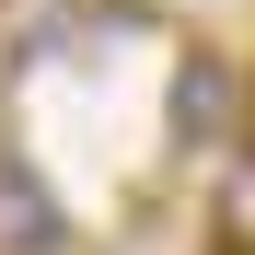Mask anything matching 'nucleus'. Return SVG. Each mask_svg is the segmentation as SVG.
Segmentation results:
<instances>
[{
    "instance_id": "nucleus-1",
    "label": "nucleus",
    "mask_w": 255,
    "mask_h": 255,
    "mask_svg": "<svg viewBox=\"0 0 255 255\" xmlns=\"http://www.w3.org/2000/svg\"><path fill=\"white\" fill-rule=\"evenodd\" d=\"M162 128H174L186 162H221V151L244 139V81H232V58L186 47V58H174V93H162Z\"/></svg>"
},
{
    "instance_id": "nucleus-2",
    "label": "nucleus",
    "mask_w": 255,
    "mask_h": 255,
    "mask_svg": "<svg viewBox=\"0 0 255 255\" xmlns=\"http://www.w3.org/2000/svg\"><path fill=\"white\" fill-rule=\"evenodd\" d=\"M0 221H12V255H70V209L35 186L12 151H0Z\"/></svg>"
},
{
    "instance_id": "nucleus-3",
    "label": "nucleus",
    "mask_w": 255,
    "mask_h": 255,
    "mask_svg": "<svg viewBox=\"0 0 255 255\" xmlns=\"http://www.w3.org/2000/svg\"><path fill=\"white\" fill-rule=\"evenodd\" d=\"M209 244H221V255H255V128L221 151V186H209Z\"/></svg>"
}]
</instances>
